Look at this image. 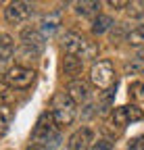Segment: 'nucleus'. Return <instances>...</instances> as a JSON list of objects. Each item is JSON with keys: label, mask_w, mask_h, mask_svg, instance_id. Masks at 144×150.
<instances>
[{"label": "nucleus", "mask_w": 144, "mask_h": 150, "mask_svg": "<svg viewBox=\"0 0 144 150\" xmlns=\"http://www.w3.org/2000/svg\"><path fill=\"white\" fill-rule=\"evenodd\" d=\"M90 81L94 88H98L100 92H109L113 90V86H117L115 79V69L111 61H98L90 69Z\"/></svg>", "instance_id": "20e7f679"}, {"label": "nucleus", "mask_w": 144, "mask_h": 150, "mask_svg": "<svg viewBox=\"0 0 144 150\" xmlns=\"http://www.w3.org/2000/svg\"><path fill=\"white\" fill-rule=\"evenodd\" d=\"M77 104L67 96V92H59L52 96V102H50V115L55 119V123L59 127H67L75 121V115H77Z\"/></svg>", "instance_id": "7ed1b4c3"}, {"label": "nucleus", "mask_w": 144, "mask_h": 150, "mask_svg": "<svg viewBox=\"0 0 144 150\" xmlns=\"http://www.w3.org/2000/svg\"><path fill=\"white\" fill-rule=\"evenodd\" d=\"M106 4L113 6V8H128L130 6V2H125V0H109Z\"/></svg>", "instance_id": "aec40b11"}, {"label": "nucleus", "mask_w": 144, "mask_h": 150, "mask_svg": "<svg viewBox=\"0 0 144 150\" xmlns=\"http://www.w3.org/2000/svg\"><path fill=\"white\" fill-rule=\"evenodd\" d=\"M125 69L132 71V73H136V71H144V63H142V65H128Z\"/></svg>", "instance_id": "412c9836"}, {"label": "nucleus", "mask_w": 144, "mask_h": 150, "mask_svg": "<svg viewBox=\"0 0 144 150\" xmlns=\"http://www.w3.org/2000/svg\"><path fill=\"white\" fill-rule=\"evenodd\" d=\"M138 54H140V61L144 63V48H140V52H138Z\"/></svg>", "instance_id": "b1692460"}, {"label": "nucleus", "mask_w": 144, "mask_h": 150, "mask_svg": "<svg viewBox=\"0 0 144 150\" xmlns=\"http://www.w3.org/2000/svg\"><path fill=\"white\" fill-rule=\"evenodd\" d=\"M90 150H113V142L106 140V138H100L98 142L92 144V148H90Z\"/></svg>", "instance_id": "6ab92c4d"}, {"label": "nucleus", "mask_w": 144, "mask_h": 150, "mask_svg": "<svg viewBox=\"0 0 144 150\" xmlns=\"http://www.w3.org/2000/svg\"><path fill=\"white\" fill-rule=\"evenodd\" d=\"M35 79V71L31 67H23V65H15L4 73V81L11 90H27Z\"/></svg>", "instance_id": "39448f33"}, {"label": "nucleus", "mask_w": 144, "mask_h": 150, "mask_svg": "<svg viewBox=\"0 0 144 150\" xmlns=\"http://www.w3.org/2000/svg\"><path fill=\"white\" fill-rule=\"evenodd\" d=\"M128 150H130V148H128Z\"/></svg>", "instance_id": "393cba45"}, {"label": "nucleus", "mask_w": 144, "mask_h": 150, "mask_svg": "<svg viewBox=\"0 0 144 150\" xmlns=\"http://www.w3.org/2000/svg\"><path fill=\"white\" fill-rule=\"evenodd\" d=\"M142 117H144V112L138 104H123V106H117L111 112V125H117L119 129H123V127L140 121Z\"/></svg>", "instance_id": "423d86ee"}, {"label": "nucleus", "mask_w": 144, "mask_h": 150, "mask_svg": "<svg viewBox=\"0 0 144 150\" xmlns=\"http://www.w3.org/2000/svg\"><path fill=\"white\" fill-rule=\"evenodd\" d=\"M67 96L75 104H84L90 100V86L82 79H71L67 83Z\"/></svg>", "instance_id": "9d476101"}, {"label": "nucleus", "mask_w": 144, "mask_h": 150, "mask_svg": "<svg viewBox=\"0 0 144 150\" xmlns=\"http://www.w3.org/2000/svg\"><path fill=\"white\" fill-rule=\"evenodd\" d=\"M33 13V6L29 2H9L6 8H4V17L6 21L13 23V25H19V23H25L27 19L31 17Z\"/></svg>", "instance_id": "0eeeda50"}, {"label": "nucleus", "mask_w": 144, "mask_h": 150, "mask_svg": "<svg viewBox=\"0 0 144 150\" xmlns=\"http://www.w3.org/2000/svg\"><path fill=\"white\" fill-rule=\"evenodd\" d=\"M94 142H96L94 140V131L90 127H82V129L71 134L67 146H69V150H88V148H92Z\"/></svg>", "instance_id": "6e6552de"}, {"label": "nucleus", "mask_w": 144, "mask_h": 150, "mask_svg": "<svg viewBox=\"0 0 144 150\" xmlns=\"http://www.w3.org/2000/svg\"><path fill=\"white\" fill-rule=\"evenodd\" d=\"M25 150H48V148H44V146H40V144H29Z\"/></svg>", "instance_id": "4be33fe9"}, {"label": "nucleus", "mask_w": 144, "mask_h": 150, "mask_svg": "<svg viewBox=\"0 0 144 150\" xmlns=\"http://www.w3.org/2000/svg\"><path fill=\"white\" fill-rule=\"evenodd\" d=\"M31 142L33 144H40L44 148H57L61 144V131H59V125L55 123L50 112H42L38 123H35L33 131H31Z\"/></svg>", "instance_id": "f03ea898"}, {"label": "nucleus", "mask_w": 144, "mask_h": 150, "mask_svg": "<svg viewBox=\"0 0 144 150\" xmlns=\"http://www.w3.org/2000/svg\"><path fill=\"white\" fill-rule=\"evenodd\" d=\"M125 42H128L130 46H142L144 48V27L142 25H136L128 31V38H125Z\"/></svg>", "instance_id": "dca6fc26"}, {"label": "nucleus", "mask_w": 144, "mask_h": 150, "mask_svg": "<svg viewBox=\"0 0 144 150\" xmlns=\"http://www.w3.org/2000/svg\"><path fill=\"white\" fill-rule=\"evenodd\" d=\"M13 52H15V44H13V38L2 33L0 35V63H6L13 59Z\"/></svg>", "instance_id": "4468645a"}, {"label": "nucleus", "mask_w": 144, "mask_h": 150, "mask_svg": "<svg viewBox=\"0 0 144 150\" xmlns=\"http://www.w3.org/2000/svg\"><path fill=\"white\" fill-rule=\"evenodd\" d=\"M100 8V2L96 0H84V2H75V13L82 15V17H98Z\"/></svg>", "instance_id": "f8f14e48"}, {"label": "nucleus", "mask_w": 144, "mask_h": 150, "mask_svg": "<svg viewBox=\"0 0 144 150\" xmlns=\"http://www.w3.org/2000/svg\"><path fill=\"white\" fill-rule=\"evenodd\" d=\"M61 48L65 56H75L79 61H90L98 56V44L90 42L88 38L75 33V31H67L61 40Z\"/></svg>", "instance_id": "f257e3e1"}, {"label": "nucleus", "mask_w": 144, "mask_h": 150, "mask_svg": "<svg viewBox=\"0 0 144 150\" xmlns=\"http://www.w3.org/2000/svg\"><path fill=\"white\" fill-rule=\"evenodd\" d=\"M59 25H61V13H48V15H44L42 17V21H40V31H42V35L46 38V35H52L57 29H59Z\"/></svg>", "instance_id": "9b49d317"}, {"label": "nucleus", "mask_w": 144, "mask_h": 150, "mask_svg": "<svg viewBox=\"0 0 144 150\" xmlns=\"http://www.w3.org/2000/svg\"><path fill=\"white\" fill-rule=\"evenodd\" d=\"M136 19H138V25H142V27H144V13H142V15H138Z\"/></svg>", "instance_id": "5701e85b"}, {"label": "nucleus", "mask_w": 144, "mask_h": 150, "mask_svg": "<svg viewBox=\"0 0 144 150\" xmlns=\"http://www.w3.org/2000/svg\"><path fill=\"white\" fill-rule=\"evenodd\" d=\"M113 25H115L113 17H109V15H98V17H94V21H92V33L100 35V33H104V31H109Z\"/></svg>", "instance_id": "2eb2a0df"}, {"label": "nucleus", "mask_w": 144, "mask_h": 150, "mask_svg": "<svg viewBox=\"0 0 144 150\" xmlns=\"http://www.w3.org/2000/svg\"><path fill=\"white\" fill-rule=\"evenodd\" d=\"M82 69H84V61L75 59V56H65V59H63V73L69 75V77L79 75Z\"/></svg>", "instance_id": "ddd939ff"}, {"label": "nucleus", "mask_w": 144, "mask_h": 150, "mask_svg": "<svg viewBox=\"0 0 144 150\" xmlns=\"http://www.w3.org/2000/svg\"><path fill=\"white\" fill-rule=\"evenodd\" d=\"M130 96L136 100H144V81H132L130 83Z\"/></svg>", "instance_id": "a211bd4d"}, {"label": "nucleus", "mask_w": 144, "mask_h": 150, "mask_svg": "<svg viewBox=\"0 0 144 150\" xmlns=\"http://www.w3.org/2000/svg\"><path fill=\"white\" fill-rule=\"evenodd\" d=\"M21 42H23V48H27L35 54H40L44 50V35L35 27H25L21 31Z\"/></svg>", "instance_id": "1a4fd4ad"}, {"label": "nucleus", "mask_w": 144, "mask_h": 150, "mask_svg": "<svg viewBox=\"0 0 144 150\" xmlns=\"http://www.w3.org/2000/svg\"><path fill=\"white\" fill-rule=\"evenodd\" d=\"M13 121V108L9 104H0V134H4Z\"/></svg>", "instance_id": "f3484780"}]
</instances>
